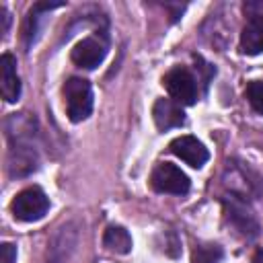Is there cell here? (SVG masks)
<instances>
[{"instance_id":"9a60e30c","label":"cell","mask_w":263,"mask_h":263,"mask_svg":"<svg viewBox=\"0 0 263 263\" xmlns=\"http://www.w3.org/2000/svg\"><path fill=\"white\" fill-rule=\"evenodd\" d=\"M16 261V247L10 242H2L0 247V263H14Z\"/></svg>"},{"instance_id":"8992f818","label":"cell","mask_w":263,"mask_h":263,"mask_svg":"<svg viewBox=\"0 0 263 263\" xmlns=\"http://www.w3.org/2000/svg\"><path fill=\"white\" fill-rule=\"evenodd\" d=\"M150 185L158 193H171V195H185L191 187L189 177L171 162H160L150 177Z\"/></svg>"},{"instance_id":"4fadbf2b","label":"cell","mask_w":263,"mask_h":263,"mask_svg":"<svg viewBox=\"0 0 263 263\" xmlns=\"http://www.w3.org/2000/svg\"><path fill=\"white\" fill-rule=\"evenodd\" d=\"M224 257V251L220 245L214 242H199L195 245L191 253V263H220Z\"/></svg>"},{"instance_id":"9c48e42d","label":"cell","mask_w":263,"mask_h":263,"mask_svg":"<svg viewBox=\"0 0 263 263\" xmlns=\"http://www.w3.org/2000/svg\"><path fill=\"white\" fill-rule=\"evenodd\" d=\"M224 210H226V218L228 222L238 230L242 232L245 236H255L257 234V222L253 218V212L247 208V203H242L238 197H226L224 199Z\"/></svg>"},{"instance_id":"2e32d148","label":"cell","mask_w":263,"mask_h":263,"mask_svg":"<svg viewBox=\"0 0 263 263\" xmlns=\"http://www.w3.org/2000/svg\"><path fill=\"white\" fill-rule=\"evenodd\" d=\"M251 263H263V251H257L251 259Z\"/></svg>"},{"instance_id":"3957f363","label":"cell","mask_w":263,"mask_h":263,"mask_svg":"<svg viewBox=\"0 0 263 263\" xmlns=\"http://www.w3.org/2000/svg\"><path fill=\"white\" fill-rule=\"evenodd\" d=\"M245 12L249 14V23L240 33L238 49L247 55H257L263 51V2L245 4Z\"/></svg>"},{"instance_id":"277c9868","label":"cell","mask_w":263,"mask_h":263,"mask_svg":"<svg viewBox=\"0 0 263 263\" xmlns=\"http://www.w3.org/2000/svg\"><path fill=\"white\" fill-rule=\"evenodd\" d=\"M164 86L179 105H193L197 101V80L185 66H175L164 74Z\"/></svg>"},{"instance_id":"7a4b0ae2","label":"cell","mask_w":263,"mask_h":263,"mask_svg":"<svg viewBox=\"0 0 263 263\" xmlns=\"http://www.w3.org/2000/svg\"><path fill=\"white\" fill-rule=\"evenodd\" d=\"M10 210L16 220L21 222H35L41 220L49 210V197L39 187H27L10 203Z\"/></svg>"},{"instance_id":"8fae6325","label":"cell","mask_w":263,"mask_h":263,"mask_svg":"<svg viewBox=\"0 0 263 263\" xmlns=\"http://www.w3.org/2000/svg\"><path fill=\"white\" fill-rule=\"evenodd\" d=\"M0 76H2V97L6 103H14L21 97V80L16 74V60L12 53H2L0 58Z\"/></svg>"},{"instance_id":"5bb4252c","label":"cell","mask_w":263,"mask_h":263,"mask_svg":"<svg viewBox=\"0 0 263 263\" xmlns=\"http://www.w3.org/2000/svg\"><path fill=\"white\" fill-rule=\"evenodd\" d=\"M247 99L251 107L263 115V82L261 80H251L247 84Z\"/></svg>"},{"instance_id":"5b68a950","label":"cell","mask_w":263,"mask_h":263,"mask_svg":"<svg viewBox=\"0 0 263 263\" xmlns=\"http://www.w3.org/2000/svg\"><path fill=\"white\" fill-rule=\"evenodd\" d=\"M10 150H8V173L12 177H25L37 168V152L23 134H8Z\"/></svg>"},{"instance_id":"7c38bea8","label":"cell","mask_w":263,"mask_h":263,"mask_svg":"<svg viewBox=\"0 0 263 263\" xmlns=\"http://www.w3.org/2000/svg\"><path fill=\"white\" fill-rule=\"evenodd\" d=\"M103 242L105 247L111 251V253H117V255H125L132 251V236L125 228L121 226H109L105 230V236H103Z\"/></svg>"},{"instance_id":"ba28073f","label":"cell","mask_w":263,"mask_h":263,"mask_svg":"<svg viewBox=\"0 0 263 263\" xmlns=\"http://www.w3.org/2000/svg\"><path fill=\"white\" fill-rule=\"evenodd\" d=\"M168 148H171V152L175 156H179L181 160H185L193 168H201L210 158L208 148L193 136H181V138L173 140Z\"/></svg>"},{"instance_id":"30bf717a","label":"cell","mask_w":263,"mask_h":263,"mask_svg":"<svg viewBox=\"0 0 263 263\" xmlns=\"http://www.w3.org/2000/svg\"><path fill=\"white\" fill-rule=\"evenodd\" d=\"M152 117H154V123L158 129H173V127H179L183 125L185 121V113H183V107L173 101V99H158L154 103V109H152Z\"/></svg>"},{"instance_id":"6da1fadb","label":"cell","mask_w":263,"mask_h":263,"mask_svg":"<svg viewBox=\"0 0 263 263\" xmlns=\"http://www.w3.org/2000/svg\"><path fill=\"white\" fill-rule=\"evenodd\" d=\"M64 97H66V111L70 121L78 123L84 121L92 113V88L90 82L84 78H70L64 84Z\"/></svg>"},{"instance_id":"52a82bcc","label":"cell","mask_w":263,"mask_h":263,"mask_svg":"<svg viewBox=\"0 0 263 263\" xmlns=\"http://www.w3.org/2000/svg\"><path fill=\"white\" fill-rule=\"evenodd\" d=\"M105 55H107V45L99 37H84L72 49V62L86 70L97 68L105 60Z\"/></svg>"}]
</instances>
